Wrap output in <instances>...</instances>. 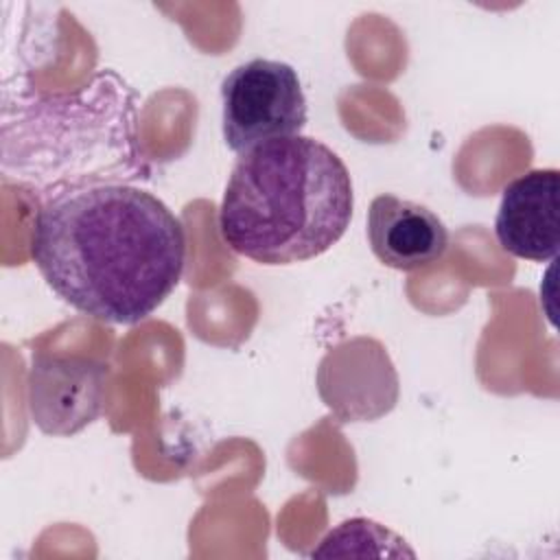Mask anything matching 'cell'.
<instances>
[{
    "instance_id": "cell-1",
    "label": "cell",
    "mask_w": 560,
    "mask_h": 560,
    "mask_svg": "<svg viewBox=\"0 0 560 560\" xmlns=\"http://www.w3.org/2000/svg\"><path fill=\"white\" fill-rule=\"evenodd\" d=\"M31 256L46 284L77 311L107 324H138L179 284L186 232L155 195L90 184L39 206Z\"/></svg>"
},
{
    "instance_id": "cell-2",
    "label": "cell",
    "mask_w": 560,
    "mask_h": 560,
    "mask_svg": "<svg viewBox=\"0 0 560 560\" xmlns=\"http://www.w3.org/2000/svg\"><path fill=\"white\" fill-rule=\"evenodd\" d=\"M352 179L324 142L291 136L262 142L236 160L219 208L223 243L262 265L322 256L348 230Z\"/></svg>"
},
{
    "instance_id": "cell-3",
    "label": "cell",
    "mask_w": 560,
    "mask_h": 560,
    "mask_svg": "<svg viewBox=\"0 0 560 560\" xmlns=\"http://www.w3.org/2000/svg\"><path fill=\"white\" fill-rule=\"evenodd\" d=\"M221 105L225 144L238 155L269 140L300 136L308 118L295 68L262 57L225 74Z\"/></svg>"
},
{
    "instance_id": "cell-4",
    "label": "cell",
    "mask_w": 560,
    "mask_h": 560,
    "mask_svg": "<svg viewBox=\"0 0 560 560\" xmlns=\"http://www.w3.org/2000/svg\"><path fill=\"white\" fill-rule=\"evenodd\" d=\"M107 365L83 357L37 354L28 372V409L48 435H72L103 409Z\"/></svg>"
},
{
    "instance_id": "cell-5",
    "label": "cell",
    "mask_w": 560,
    "mask_h": 560,
    "mask_svg": "<svg viewBox=\"0 0 560 560\" xmlns=\"http://www.w3.org/2000/svg\"><path fill=\"white\" fill-rule=\"evenodd\" d=\"M560 173L534 168L512 179L501 195L494 219L499 245L523 260L545 262L560 247Z\"/></svg>"
},
{
    "instance_id": "cell-6",
    "label": "cell",
    "mask_w": 560,
    "mask_h": 560,
    "mask_svg": "<svg viewBox=\"0 0 560 560\" xmlns=\"http://www.w3.org/2000/svg\"><path fill=\"white\" fill-rule=\"evenodd\" d=\"M368 243L383 265L416 271L444 256L448 230L427 206L398 195H378L368 210Z\"/></svg>"
},
{
    "instance_id": "cell-7",
    "label": "cell",
    "mask_w": 560,
    "mask_h": 560,
    "mask_svg": "<svg viewBox=\"0 0 560 560\" xmlns=\"http://www.w3.org/2000/svg\"><path fill=\"white\" fill-rule=\"evenodd\" d=\"M363 542L378 545L381 549H385L387 556H413V551L405 547V540L400 536L370 518L343 521L339 527L326 534L322 545L313 549L311 556H352L354 547Z\"/></svg>"
}]
</instances>
